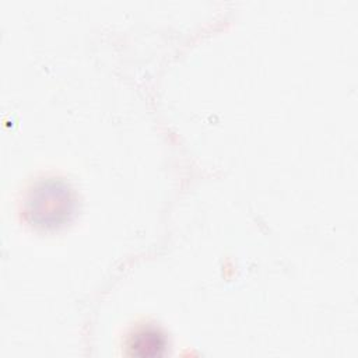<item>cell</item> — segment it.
<instances>
[{
    "instance_id": "cell-1",
    "label": "cell",
    "mask_w": 358,
    "mask_h": 358,
    "mask_svg": "<svg viewBox=\"0 0 358 358\" xmlns=\"http://www.w3.org/2000/svg\"><path fill=\"white\" fill-rule=\"evenodd\" d=\"M73 201L67 187L49 180L36 186L27 204V213L32 222L42 227H56L67 220Z\"/></svg>"
},
{
    "instance_id": "cell-2",
    "label": "cell",
    "mask_w": 358,
    "mask_h": 358,
    "mask_svg": "<svg viewBox=\"0 0 358 358\" xmlns=\"http://www.w3.org/2000/svg\"><path fill=\"white\" fill-rule=\"evenodd\" d=\"M165 350L166 338L162 331L154 327H147L136 331L129 343V354L141 358L159 357L165 352Z\"/></svg>"
}]
</instances>
